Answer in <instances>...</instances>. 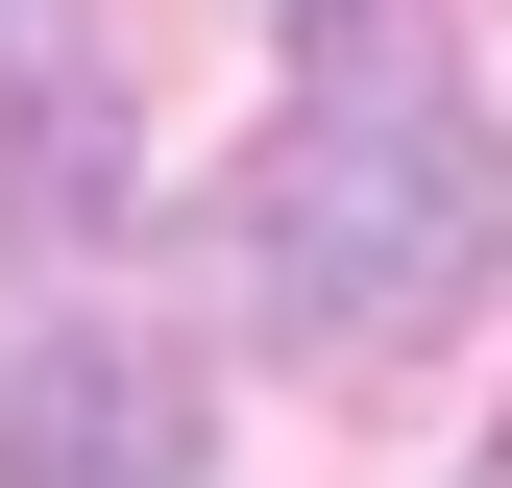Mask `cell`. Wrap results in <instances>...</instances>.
Segmentation results:
<instances>
[{
	"label": "cell",
	"mask_w": 512,
	"mask_h": 488,
	"mask_svg": "<svg viewBox=\"0 0 512 488\" xmlns=\"http://www.w3.org/2000/svg\"><path fill=\"white\" fill-rule=\"evenodd\" d=\"M488 98L439 74L391 0H293V122L244 171V318L293 366H415L488 293Z\"/></svg>",
	"instance_id": "obj_1"
},
{
	"label": "cell",
	"mask_w": 512,
	"mask_h": 488,
	"mask_svg": "<svg viewBox=\"0 0 512 488\" xmlns=\"http://www.w3.org/2000/svg\"><path fill=\"white\" fill-rule=\"evenodd\" d=\"M0 488H196V391H171L147 342L49 318L25 366H0Z\"/></svg>",
	"instance_id": "obj_2"
},
{
	"label": "cell",
	"mask_w": 512,
	"mask_h": 488,
	"mask_svg": "<svg viewBox=\"0 0 512 488\" xmlns=\"http://www.w3.org/2000/svg\"><path fill=\"white\" fill-rule=\"evenodd\" d=\"M25 25H49V0H0V49H25Z\"/></svg>",
	"instance_id": "obj_3"
},
{
	"label": "cell",
	"mask_w": 512,
	"mask_h": 488,
	"mask_svg": "<svg viewBox=\"0 0 512 488\" xmlns=\"http://www.w3.org/2000/svg\"><path fill=\"white\" fill-rule=\"evenodd\" d=\"M488 488H512V415H488Z\"/></svg>",
	"instance_id": "obj_4"
}]
</instances>
